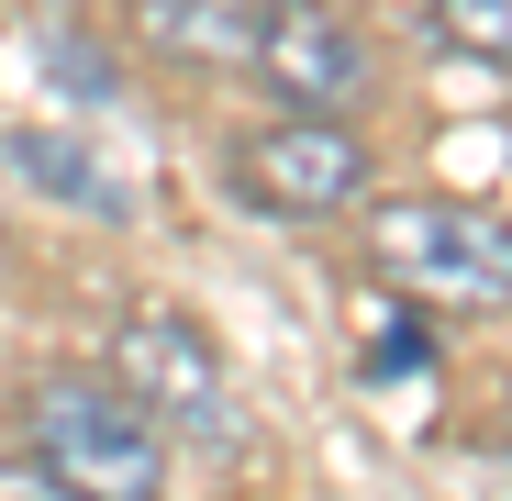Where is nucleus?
Wrapping results in <instances>:
<instances>
[{
  "mask_svg": "<svg viewBox=\"0 0 512 501\" xmlns=\"http://www.w3.org/2000/svg\"><path fill=\"white\" fill-rule=\"evenodd\" d=\"M0 501H67V490H56V468L23 446V457H0Z\"/></svg>",
  "mask_w": 512,
  "mask_h": 501,
  "instance_id": "nucleus-10",
  "label": "nucleus"
},
{
  "mask_svg": "<svg viewBox=\"0 0 512 501\" xmlns=\"http://www.w3.org/2000/svg\"><path fill=\"white\" fill-rule=\"evenodd\" d=\"M234 190L279 223H312V212H346L368 190V145L334 123V112H279L268 134L234 145Z\"/></svg>",
  "mask_w": 512,
  "mask_h": 501,
  "instance_id": "nucleus-4",
  "label": "nucleus"
},
{
  "mask_svg": "<svg viewBox=\"0 0 512 501\" xmlns=\"http://www.w3.org/2000/svg\"><path fill=\"white\" fill-rule=\"evenodd\" d=\"M56 78H67V90H90V101H112V67L90 56V34H56Z\"/></svg>",
  "mask_w": 512,
  "mask_h": 501,
  "instance_id": "nucleus-9",
  "label": "nucleus"
},
{
  "mask_svg": "<svg viewBox=\"0 0 512 501\" xmlns=\"http://www.w3.org/2000/svg\"><path fill=\"white\" fill-rule=\"evenodd\" d=\"M134 23H145L156 56H179V67H234L256 0H134Z\"/></svg>",
  "mask_w": 512,
  "mask_h": 501,
  "instance_id": "nucleus-6",
  "label": "nucleus"
},
{
  "mask_svg": "<svg viewBox=\"0 0 512 501\" xmlns=\"http://www.w3.org/2000/svg\"><path fill=\"white\" fill-rule=\"evenodd\" d=\"M435 34L468 45V56H501L512 45V0H435Z\"/></svg>",
  "mask_w": 512,
  "mask_h": 501,
  "instance_id": "nucleus-8",
  "label": "nucleus"
},
{
  "mask_svg": "<svg viewBox=\"0 0 512 501\" xmlns=\"http://www.w3.org/2000/svg\"><path fill=\"white\" fill-rule=\"evenodd\" d=\"M112 390L145 412L156 435H190V446H234V390H223V357L190 312L167 301H134L123 334H112Z\"/></svg>",
  "mask_w": 512,
  "mask_h": 501,
  "instance_id": "nucleus-3",
  "label": "nucleus"
},
{
  "mask_svg": "<svg viewBox=\"0 0 512 501\" xmlns=\"http://www.w3.org/2000/svg\"><path fill=\"white\" fill-rule=\"evenodd\" d=\"M34 457L56 468V490H90V501H156L167 490V435L112 379H45L34 390Z\"/></svg>",
  "mask_w": 512,
  "mask_h": 501,
  "instance_id": "nucleus-2",
  "label": "nucleus"
},
{
  "mask_svg": "<svg viewBox=\"0 0 512 501\" xmlns=\"http://www.w3.org/2000/svg\"><path fill=\"white\" fill-rule=\"evenodd\" d=\"M245 56L268 67V90L290 112H346L379 78V56H368V34H357L346 0H268V12L245 23Z\"/></svg>",
  "mask_w": 512,
  "mask_h": 501,
  "instance_id": "nucleus-5",
  "label": "nucleus"
},
{
  "mask_svg": "<svg viewBox=\"0 0 512 501\" xmlns=\"http://www.w3.org/2000/svg\"><path fill=\"white\" fill-rule=\"evenodd\" d=\"M368 257L390 290H423L446 312H479V323L512 312V234L479 201H390L368 223Z\"/></svg>",
  "mask_w": 512,
  "mask_h": 501,
  "instance_id": "nucleus-1",
  "label": "nucleus"
},
{
  "mask_svg": "<svg viewBox=\"0 0 512 501\" xmlns=\"http://www.w3.org/2000/svg\"><path fill=\"white\" fill-rule=\"evenodd\" d=\"M12 167H23L34 190H56V201H78V212H112V223H123V179H112L78 134H12Z\"/></svg>",
  "mask_w": 512,
  "mask_h": 501,
  "instance_id": "nucleus-7",
  "label": "nucleus"
}]
</instances>
